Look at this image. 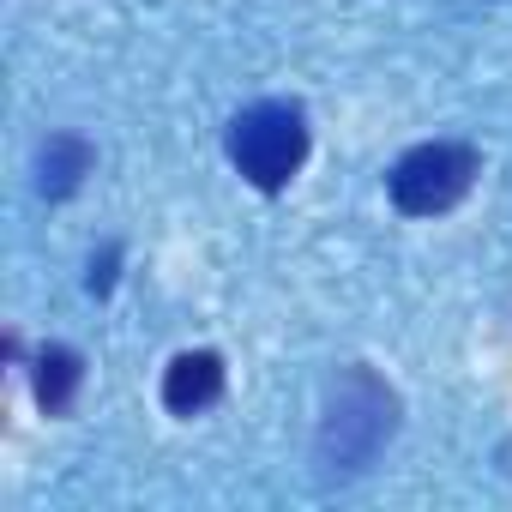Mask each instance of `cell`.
<instances>
[{
  "mask_svg": "<svg viewBox=\"0 0 512 512\" xmlns=\"http://www.w3.org/2000/svg\"><path fill=\"white\" fill-rule=\"evenodd\" d=\"M392 428H398V398L368 368H350L332 386V410H326V428H320V464L326 470H356L362 458L380 452V440H392Z\"/></svg>",
  "mask_w": 512,
  "mask_h": 512,
  "instance_id": "1",
  "label": "cell"
},
{
  "mask_svg": "<svg viewBox=\"0 0 512 512\" xmlns=\"http://www.w3.org/2000/svg\"><path fill=\"white\" fill-rule=\"evenodd\" d=\"M302 157H308V121L296 103H253L229 121V163L260 193L290 187Z\"/></svg>",
  "mask_w": 512,
  "mask_h": 512,
  "instance_id": "2",
  "label": "cell"
},
{
  "mask_svg": "<svg viewBox=\"0 0 512 512\" xmlns=\"http://www.w3.org/2000/svg\"><path fill=\"white\" fill-rule=\"evenodd\" d=\"M476 169H482V157L470 145L428 139V145H416V151L398 157V169H392V205L404 217H440V211H452L476 187Z\"/></svg>",
  "mask_w": 512,
  "mask_h": 512,
  "instance_id": "3",
  "label": "cell"
},
{
  "mask_svg": "<svg viewBox=\"0 0 512 512\" xmlns=\"http://www.w3.org/2000/svg\"><path fill=\"white\" fill-rule=\"evenodd\" d=\"M217 398H223V356L217 350H181L163 368V404L175 416H199Z\"/></svg>",
  "mask_w": 512,
  "mask_h": 512,
  "instance_id": "4",
  "label": "cell"
},
{
  "mask_svg": "<svg viewBox=\"0 0 512 512\" xmlns=\"http://www.w3.org/2000/svg\"><path fill=\"white\" fill-rule=\"evenodd\" d=\"M43 193L49 199H67L79 181H85V169H91V145L85 139H73V133H55L49 145H43Z\"/></svg>",
  "mask_w": 512,
  "mask_h": 512,
  "instance_id": "5",
  "label": "cell"
},
{
  "mask_svg": "<svg viewBox=\"0 0 512 512\" xmlns=\"http://www.w3.org/2000/svg\"><path fill=\"white\" fill-rule=\"evenodd\" d=\"M79 380H85L79 350L49 344V350L37 356V404H43V410H67V404H73V392H79Z\"/></svg>",
  "mask_w": 512,
  "mask_h": 512,
  "instance_id": "6",
  "label": "cell"
}]
</instances>
